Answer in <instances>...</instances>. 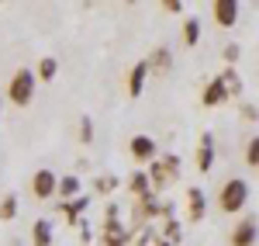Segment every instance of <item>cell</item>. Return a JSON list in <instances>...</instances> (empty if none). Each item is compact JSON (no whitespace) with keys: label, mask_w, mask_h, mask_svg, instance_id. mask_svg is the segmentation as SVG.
<instances>
[{"label":"cell","mask_w":259,"mask_h":246,"mask_svg":"<svg viewBox=\"0 0 259 246\" xmlns=\"http://www.w3.org/2000/svg\"><path fill=\"white\" fill-rule=\"evenodd\" d=\"M0 115H4V97H0Z\"/></svg>","instance_id":"28"},{"label":"cell","mask_w":259,"mask_h":246,"mask_svg":"<svg viewBox=\"0 0 259 246\" xmlns=\"http://www.w3.org/2000/svg\"><path fill=\"white\" fill-rule=\"evenodd\" d=\"M197 42H200V21L187 18L183 21V45H197Z\"/></svg>","instance_id":"18"},{"label":"cell","mask_w":259,"mask_h":246,"mask_svg":"<svg viewBox=\"0 0 259 246\" xmlns=\"http://www.w3.org/2000/svg\"><path fill=\"white\" fill-rule=\"evenodd\" d=\"M87 205H90V201H87V198L80 194V198H73V201H62L59 212L66 215V222H80V212H83Z\"/></svg>","instance_id":"14"},{"label":"cell","mask_w":259,"mask_h":246,"mask_svg":"<svg viewBox=\"0 0 259 246\" xmlns=\"http://www.w3.org/2000/svg\"><path fill=\"white\" fill-rule=\"evenodd\" d=\"M128 239H124V229H121V222L114 219V222H107V229H104V246H124Z\"/></svg>","instance_id":"16"},{"label":"cell","mask_w":259,"mask_h":246,"mask_svg":"<svg viewBox=\"0 0 259 246\" xmlns=\"http://www.w3.org/2000/svg\"><path fill=\"white\" fill-rule=\"evenodd\" d=\"M242 115H245L249 122H256V118H259V111H256V108H252V104H245V108H242Z\"/></svg>","instance_id":"27"},{"label":"cell","mask_w":259,"mask_h":246,"mask_svg":"<svg viewBox=\"0 0 259 246\" xmlns=\"http://www.w3.org/2000/svg\"><path fill=\"white\" fill-rule=\"evenodd\" d=\"M149 73H152V69H159V73H169V66H173V56H169V49H166V45H159V49H156V52H152V56H149Z\"/></svg>","instance_id":"13"},{"label":"cell","mask_w":259,"mask_h":246,"mask_svg":"<svg viewBox=\"0 0 259 246\" xmlns=\"http://www.w3.org/2000/svg\"><path fill=\"white\" fill-rule=\"evenodd\" d=\"M132 191L142 194V198H149V173H145V170H139V173L132 177Z\"/></svg>","instance_id":"20"},{"label":"cell","mask_w":259,"mask_h":246,"mask_svg":"<svg viewBox=\"0 0 259 246\" xmlns=\"http://www.w3.org/2000/svg\"><path fill=\"white\" fill-rule=\"evenodd\" d=\"M35 90H38V77L31 69H18L11 77V83H7V101L14 108H28L31 97H35Z\"/></svg>","instance_id":"2"},{"label":"cell","mask_w":259,"mask_h":246,"mask_svg":"<svg viewBox=\"0 0 259 246\" xmlns=\"http://www.w3.org/2000/svg\"><path fill=\"white\" fill-rule=\"evenodd\" d=\"M128 153H132L135 163H152V160H156V139H152V135H135V139L128 143Z\"/></svg>","instance_id":"6"},{"label":"cell","mask_w":259,"mask_h":246,"mask_svg":"<svg viewBox=\"0 0 259 246\" xmlns=\"http://www.w3.org/2000/svg\"><path fill=\"white\" fill-rule=\"evenodd\" d=\"M41 83H52L56 77H59V62L52 59V56H45V59H38V73H35Z\"/></svg>","instance_id":"15"},{"label":"cell","mask_w":259,"mask_h":246,"mask_svg":"<svg viewBox=\"0 0 259 246\" xmlns=\"http://www.w3.org/2000/svg\"><path fill=\"white\" fill-rule=\"evenodd\" d=\"M80 143L83 146L94 143V122H90V115H83V118H80Z\"/></svg>","instance_id":"22"},{"label":"cell","mask_w":259,"mask_h":246,"mask_svg":"<svg viewBox=\"0 0 259 246\" xmlns=\"http://www.w3.org/2000/svg\"><path fill=\"white\" fill-rule=\"evenodd\" d=\"M14 215H18V194H4V198H0V219L11 222Z\"/></svg>","instance_id":"19"},{"label":"cell","mask_w":259,"mask_h":246,"mask_svg":"<svg viewBox=\"0 0 259 246\" xmlns=\"http://www.w3.org/2000/svg\"><path fill=\"white\" fill-rule=\"evenodd\" d=\"M80 177L76 173H66V177H59V191L56 194H62V201H73V198H80Z\"/></svg>","instance_id":"12"},{"label":"cell","mask_w":259,"mask_h":246,"mask_svg":"<svg viewBox=\"0 0 259 246\" xmlns=\"http://www.w3.org/2000/svg\"><path fill=\"white\" fill-rule=\"evenodd\" d=\"M145 80H149V62L142 59V62H135V66H132V73H128V94H132V97H142Z\"/></svg>","instance_id":"9"},{"label":"cell","mask_w":259,"mask_h":246,"mask_svg":"<svg viewBox=\"0 0 259 246\" xmlns=\"http://www.w3.org/2000/svg\"><path fill=\"white\" fill-rule=\"evenodd\" d=\"M31 246H52V222L49 219H35V226H31Z\"/></svg>","instance_id":"11"},{"label":"cell","mask_w":259,"mask_h":246,"mask_svg":"<svg viewBox=\"0 0 259 246\" xmlns=\"http://www.w3.org/2000/svg\"><path fill=\"white\" fill-rule=\"evenodd\" d=\"M187 201H190V222H200V219L207 215V198H204V191H200V187H190V191H187Z\"/></svg>","instance_id":"10"},{"label":"cell","mask_w":259,"mask_h":246,"mask_svg":"<svg viewBox=\"0 0 259 246\" xmlns=\"http://www.w3.org/2000/svg\"><path fill=\"white\" fill-rule=\"evenodd\" d=\"M225 101H232V94H228V87L221 80H211L204 87V94H200V104H204V108H218V104H225Z\"/></svg>","instance_id":"7"},{"label":"cell","mask_w":259,"mask_h":246,"mask_svg":"<svg viewBox=\"0 0 259 246\" xmlns=\"http://www.w3.org/2000/svg\"><path fill=\"white\" fill-rule=\"evenodd\" d=\"M245 163L259 166V135H252V139L245 143Z\"/></svg>","instance_id":"21"},{"label":"cell","mask_w":259,"mask_h":246,"mask_svg":"<svg viewBox=\"0 0 259 246\" xmlns=\"http://www.w3.org/2000/svg\"><path fill=\"white\" fill-rule=\"evenodd\" d=\"M211 166H214V139H211V132H204L197 143V170L211 173Z\"/></svg>","instance_id":"8"},{"label":"cell","mask_w":259,"mask_h":246,"mask_svg":"<svg viewBox=\"0 0 259 246\" xmlns=\"http://www.w3.org/2000/svg\"><path fill=\"white\" fill-rule=\"evenodd\" d=\"M56 191H59V177H56L52 170H45V166L35 170V177H31V194H35L38 201H49Z\"/></svg>","instance_id":"4"},{"label":"cell","mask_w":259,"mask_h":246,"mask_svg":"<svg viewBox=\"0 0 259 246\" xmlns=\"http://www.w3.org/2000/svg\"><path fill=\"white\" fill-rule=\"evenodd\" d=\"M235 59H239V45H225V62L232 66Z\"/></svg>","instance_id":"26"},{"label":"cell","mask_w":259,"mask_h":246,"mask_svg":"<svg viewBox=\"0 0 259 246\" xmlns=\"http://www.w3.org/2000/svg\"><path fill=\"white\" fill-rule=\"evenodd\" d=\"M94 184H97V191H100V194H111V191L118 187V181H114V177H97Z\"/></svg>","instance_id":"23"},{"label":"cell","mask_w":259,"mask_h":246,"mask_svg":"<svg viewBox=\"0 0 259 246\" xmlns=\"http://www.w3.org/2000/svg\"><path fill=\"white\" fill-rule=\"evenodd\" d=\"M166 239L169 243H180V222H166Z\"/></svg>","instance_id":"24"},{"label":"cell","mask_w":259,"mask_h":246,"mask_svg":"<svg viewBox=\"0 0 259 246\" xmlns=\"http://www.w3.org/2000/svg\"><path fill=\"white\" fill-rule=\"evenodd\" d=\"M218 80L228 87V94H232V97H239V94H242V80H239V73H235V66H228V69L221 73Z\"/></svg>","instance_id":"17"},{"label":"cell","mask_w":259,"mask_h":246,"mask_svg":"<svg viewBox=\"0 0 259 246\" xmlns=\"http://www.w3.org/2000/svg\"><path fill=\"white\" fill-rule=\"evenodd\" d=\"M239 0H214L211 4V18H214V24L218 28H232L235 21H239Z\"/></svg>","instance_id":"5"},{"label":"cell","mask_w":259,"mask_h":246,"mask_svg":"<svg viewBox=\"0 0 259 246\" xmlns=\"http://www.w3.org/2000/svg\"><path fill=\"white\" fill-rule=\"evenodd\" d=\"M249 205V181H242V177H228L218 191V208L221 212H228V215H235L242 208Z\"/></svg>","instance_id":"1"},{"label":"cell","mask_w":259,"mask_h":246,"mask_svg":"<svg viewBox=\"0 0 259 246\" xmlns=\"http://www.w3.org/2000/svg\"><path fill=\"white\" fill-rule=\"evenodd\" d=\"M259 239V219L256 215H242L235 229H232V236H228V243L232 246H256Z\"/></svg>","instance_id":"3"},{"label":"cell","mask_w":259,"mask_h":246,"mask_svg":"<svg viewBox=\"0 0 259 246\" xmlns=\"http://www.w3.org/2000/svg\"><path fill=\"white\" fill-rule=\"evenodd\" d=\"M162 11L166 14H180L183 11V0H162Z\"/></svg>","instance_id":"25"}]
</instances>
